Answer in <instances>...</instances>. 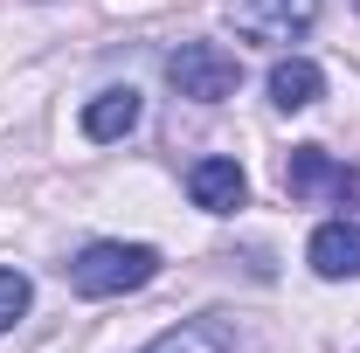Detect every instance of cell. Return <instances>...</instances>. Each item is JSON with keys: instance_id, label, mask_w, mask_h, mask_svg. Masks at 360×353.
<instances>
[{"instance_id": "obj_1", "label": "cell", "mask_w": 360, "mask_h": 353, "mask_svg": "<svg viewBox=\"0 0 360 353\" xmlns=\"http://www.w3.org/2000/svg\"><path fill=\"white\" fill-rule=\"evenodd\" d=\"M63 270H70L77 298H125V291L160 277V250L153 243H84Z\"/></svg>"}, {"instance_id": "obj_2", "label": "cell", "mask_w": 360, "mask_h": 353, "mask_svg": "<svg viewBox=\"0 0 360 353\" xmlns=\"http://www.w3.org/2000/svg\"><path fill=\"white\" fill-rule=\"evenodd\" d=\"M167 84H174L180 97H194V104H222V97H236V84H243V63H236L222 42H180L174 56H167Z\"/></svg>"}, {"instance_id": "obj_7", "label": "cell", "mask_w": 360, "mask_h": 353, "mask_svg": "<svg viewBox=\"0 0 360 353\" xmlns=\"http://www.w3.org/2000/svg\"><path fill=\"white\" fill-rule=\"evenodd\" d=\"M270 104L277 111H312L319 97H326V70L305 63V56H284V63H270Z\"/></svg>"}, {"instance_id": "obj_10", "label": "cell", "mask_w": 360, "mask_h": 353, "mask_svg": "<svg viewBox=\"0 0 360 353\" xmlns=\"http://www.w3.org/2000/svg\"><path fill=\"white\" fill-rule=\"evenodd\" d=\"M21 312H28V277H21V270H0V333H7Z\"/></svg>"}, {"instance_id": "obj_9", "label": "cell", "mask_w": 360, "mask_h": 353, "mask_svg": "<svg viewBox=\"0 0 360 353\" xmlns=\"http://www.w3.org/2000/svg\"><path fill=\"white\" fill-rule=\"evenodd\" d=\"M132 125H139V90H97L84 104V139H97V146L125 139Z\"/></svg>"}, {"instance_id": "obj_8", "label": "cell", "mask_w": 360, "mask_h": 353, "mask_svg": "<svg viewBox=\"0 0 360 353\" xmlns=\"http://www.w3.org/2000/svg\"><path fill=\"white\" fill-rule=\"evenodd\" d=\"M139 353H236V326L229 319H180L174 333L146 340Z\"/></svg>"}, {"instance_id": "obj_5", "label": "cell", "mask_w": 360, "mask_h": 353, "mask_svg": "<svg viewBox=\"0 0 360 353\" xmlns=\"http://www.w3.org/2000/svg\"><path fill=\"white\" fill-rule=\"evenodd\" d=\"M187 194H194V208H208V215H236V208H243V194H250V180H243L236 160L208 153V160H194V167H187Z\"/></svg>"}, {"instance_id": "obj_4", "label": "cell", "mask_w": 360, "mask_h": 353, "mask_svg": "<svg viewBox=\"0 0 360 353\" xmlns=\"http://www.w3.org/2000/svg\"><path fill=\"white\" fill-rule=\"evenodd\" d=\"M229 14L257 42H298V35H312L319 0H229Z\"/></svg>"}, {"instance_id": "obj_3", "label": "cell", "mask_w": 360, "mask_h": 353, "mask_svg": "<svg viewBox=\"0 0 360 353\" xmlns=\"http://www.w3.org/2000/svg\"><path fill=\"white\" fill-rule=\"evenodd\" d=\"M284 194L291 201H354L360 174L347 160H333L326 146H291L284 153Z\"/></svg>"}, {"instance_id": "obj_6", "label": "cell", "mask_w": 360, "mask_h": 353, "mask_svg": "<svg viewBox=\"0 0 360 353\" xmlns=\"http://www.w3.org/2000/svg\"><path fill=\"white\" fill-rule=\"evenodd\" d=\"M305 264L326 277V284H340V277H360V222H319L312 243H305Z\"/></svg>"}]
</instances>
